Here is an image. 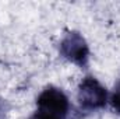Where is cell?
<instances>
[{
  "label": "cell",
  "instance_id": "6da1fadb",
  "mask_svg": "<svg viewBox=\"0 0 120 119\" xmlns=\"http://www.w3.org/2000/svg\"><path fill=\"white\" fill-rule=\"evenodd\" d=\"M70 111V102L67 95L56 87H46L38 99L35 116L39 119H66Z\"/></svg>",
  "mask_w": 120,
  "mask_h": 119
},
{
  "label": "cell",
  "instance_id": "7a4b0ae2",
  "mask_svg": "<svg viewBox=\"0 0 120 119\" xmlns=\"http://www.w3.org/2000/svg\"><path fill=\"white\" fill-rule=\"evenodd\" d=\"M78 102L85 111L101 109L108 102V91L96 79L88 76L80 83Z\"/></svg>",
  "mask_w": 120,
  "mask_h": 119
},
{
  "label": "cell",
  "instance_id": "3957f363",
  "mask_svg": "<svg viewBox=\"0 0 120 119\" xmlns=\"http://www.w3.org/2000/svg\"><path fill=\"white\" fill-rule=\"evenodd\" d=\"M60 53L67 60L84 67L88 63L90 48L80 32L70 31L60 42Z\"/></svg>",
  "mask_w": 120,
  "mask_h": 119
},
{
  "label": "cell",
  "instance_id": "277c9868",
  "mask_svg": "<svg viewBox=\"0 0 120 119\" xmlns=\"http://www.w3.org/2000/svg\"><path fill=\"white\" fill-rule=\"evenodd\" d=\"M110 102H112V107L120 114V81L117 83L115 92L112 94V98H110Z\"/></svg>",
  "mask_w": 120,
  "mask_h": 119
},
{
  "label": "cell",
  "instance_id": "5b68a950",
  "mask_svg": "<svg viewBox=\"0 0 120 119\" xmlns=\"http://www.w3.org/2000/svg\"><path fill=\"white\" fill-rule=\"evenodd\" d=\"M7 111H8V105H7V102H6V99L0 98V119L6 118Z\"/></svg>",
  "mask_w": 120,
  "mask_h": 119
}]
</instances>
